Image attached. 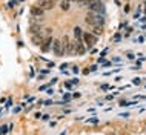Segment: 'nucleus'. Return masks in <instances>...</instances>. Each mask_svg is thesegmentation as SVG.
<instances>
[{
  "label": "nucleus",
  "instance_id": "f257e3e1",
  "mask_svg": "<svg viewBox=\"0 0 146 135\" xmlns=\"http://www.w3.org/2000/svg\"><path fill=\"white\" fill-rule=\"evenodd\" d=\"M85 22L91 26H103L105 23V15H100V14H96V13H89L85 15Z\"/></svg>",
  "mask_w": 146,
  "mask_h": 135
},
{
  "label": "nucleus",
  "instance_id": "f03ea898",
  "mask_svg": "<svg viewBox=\"0 0 146 135\" xmlns=\"http://www.w3.org/2000/svg\"><path fill=\"white\" fill-rule=\"evenodd\" d=\"M88 8H89L91 13H96V14H100V15L106 14V8L103 5V2H94V3H91V5H88Z\"/></svg>",
  "mask_w": 146,
  "mask_h": 135
},
{
  "label": "nucleus",
  "instance_id": "7ed1b4c3",
  "mask_svg": "<svg viewBox=\"0 0 146 135\" xmlns=\"http://www.w3.org/2000/svg\"><path fill=\"white\" fill-rule=\"evenodd\" d=\"M83 42H85L86 49H91L97 43V35H94L91 32H83Z\"/></svg>",
  "mask_w": 146,
  "mask_h": 135
},
{
  "label": "nucleus",
  "instance_id": "20e7f679",
  "mask_svg": "<svg viewBox=\"0 0 146 135\" xmlns=\"http://www.w3.org/2000/svg\"><path fill=\"white\" fill-rule=\"evenodd\" d=\"M72 48H74V54H77V55H83L86 52V46L82 40H76V38H74L72 40Z\"/></svg>",
  "mask_w": 146,
  "mask_h": 135
},
{
  "label": "nucleus",
  "instance_id": "39448f33",
  "mask_svg": "<svg viewBox=\"0 0 146 135\" xmlns=\"http://www.w3.org/2000/svg\"><path fill=\"white\" fill-rule=\"evenodd\" d=\"M52 51L56 54V57H63L65 55V51H63V45H62V40L60 38H56L52 42Z\"/></svg>",
  "mask_w": 146,
  "mask_h": 135
},
{
  "label": "nucleus",
  "instance_id": "423d86ee",
  "mask_svg": "<svg viewBox=\"0 0 146 135\" xmlns=\"http://www.w3.org/2000/svg\"><path fill=\"white\" fill-rule=\"evenodd\" d=\"M62 45H63V51H65V55L66 54H74V48H72V42L68 35L62 38Z\"/></svg>",
  "mask_w": 146,
  "mask_h": 135
},
{
  "label": "nucleus",
  "instance_id": "0eeeda50",
  "mask_svg": "<svg viewBox=\"0 0 146 135\" xmlns=\"http://www.w3.org/2000/svg\"><path fill=\"white\" fill-rule=\"evenodd\" d=\"M35 6H38L43 11H51L54 8V0H37Z\"/></svg>",
  "mask_w": 146,
  "mask_h": 135
},
{
  "label": "nucleus",
  "instance_id": "6e6552de",
  "mask_svg": "<svg viewBox=\"0 0 146 135\" xmlns=\"http://www.w3.org/2000/svg\"><path fill=\"white\" fill-rule=\"evenodd\" d=\"M52 42H54V38L51 37V34L48 35V37L43 40V43H42V52H49L51 49H52Z\"/></svg>",
  "mask_w": 146,
  "mask_h": 135
},
{
  "label": "nucleus",
  "instance_id": "1a4fd4ad",
  "mask_svg": "<svg viewBox=\"0 0 146 135\" xmlns=\"http://www.w3.org/2000/svg\"><path fill=\"white\" fill-rule=\"evenodd\" d=\"M45 35H43V32H37V35H33V38H31V40H33V43L34 45H37V46H42V43H43V40H45Z\"/></svg>",
  "mask_w": 146,
  "mask_h": 135
},
{
  "label": "nucleus",
  "instance_id": "9d476101",
  "mask_svg": "<svg viewBox=\"0 0 146 135\" xmlns=\"http://www.w3.org/2000/svg\"><path fill=\"white\" fill-rule=\"evenodd\" d=\"M74 37H76V40H83V32H82V28L80 26L74 28Z\"/></svg>",
  "mask_w": 146,
  "mask_h": 135
},
{
  "label": "nucleus",
  "instance_id": "9b49d317",
  "mask_svg": "<svg viewBox=\"0 0 146 135\" xmlns=\"http://www.w3.org/2000/svg\"><path fill=\"white\" fill-rule=\"evenodd\" d=\"M71 6V0H60V9L62 11H68Z\"/></svg>",
  "mask_w": 146,
  "mask_h": 135
},
{
  "label": "nucleus",
  "instance_id": "f8f14e48",
  "mask_svg": "<svg viewBox=\"0 0 146 135\" xmlns=\"http://www.w3.org/2000/svg\"><path fill=\"white\" fill-rule=\"evenodd\" d=\"M43 13H45V11H43V9H40V8H38V6H33V8H31V14H33V15H42Z\"/></svg>",
  "mask_w": 146,
  "mask_h": 135
},
{
  "label": "nucleus",
  "instance_id": "ddd939ff",
  "mask_svg": "<svg viewBox=\"0 0 146 135\" xmlns=\"http://www.w3.org/2000/svg\"><path fill=\"white\" fill-rule=\"evenodd\" d=\"M94 28V35H100L103 32V26H92Z\"/></svg>",
  "mask_w": 146,
  "mask_h": 135
},
{
  "label": "nucleus",
  "instance_id": "4468645a",
  "mask_svg": "<svg viewBox=\"0 0 146 135\" xmlns=\"http://www.w3.org/2000/svg\"><path fill=\"white\" fill-rule=\"evenodd\" d=\"M9 128L11 126H2V128H0V135H5L8 130H9Z\"/></svg>",
  "mask_w": 146,
  "mask_h": 135
},
{
  "label": "nucleus",
  "instance_id": "2eb2a0df",
  "mask_svg": "<svg viewBox=\"0 0 146 135\" xmlns=\"http://www.w3.org/2000/svg\"><path fill=\"white\" fill-rule=\"evenodd\" d=\"M132 85H140V78H139V77L132 78Z\"/></svg>",
  "mask_w": 146,
  "mask_h": 135
},
{
  "label": "nucleus",
  "instance_id": "dca6fc26",
  "mask_svg": "<svg viewBox=\"0 0 146 135\" xmlns=\"http://www.w3.org/2000/svg\"><path fill=\"white\" fill-rule=\"evenodd\" d=\"M15 3H17L15 0H9V3H8V6H9V8H14V5H15Z\"/></svg>",
  "mask_w": 146,
  "mask_h": 135
},
{
  "label": "nucleus",
  "instance_id": "f3484780",
  "mask_svg": "<svg viewBox=\"0 0 146 135\" xmlns=\"http://www.w3.org/2000/svg\"><path fill=\"white\" fill-rule=\"evenodd\" d=\"M98 121V118H89L88 120V123H97Z\"/></svg>",
  "mask_w": 146,
  "mask_h": 135
},
{
  "label": "nucleus",
  "instance_id": "a211bd4d",
  "mask_svg": "<svg viewBox=\"0 0 146 135\" xmlns=\"http://www.w3.org/2000/svg\"><path fill=\"white\" fill-rule=\"evenodd\" d=\"M72 72H74V74L78 72V68H77V66H72Z\"/></svg>",
  "mask_w": 146,
  "mask_h": 135
},
{
  "label": "nucleus",
  "instance_id": "6ab92c4d",
  "mask_svg": "<svg viewBox=\"0 0 146 135\" xmlns=\"http://www.w3.org/2000/svg\"><path fill=\"white\" fill-rule=\"evenodd\" d=\"M102 89L106 91V89H109V86H108V85H102Z\"/></svg>",
  "mask_w": 146,
  "mask_h": 135
},
{
  "label": "nucleus",
  "instance_id": "aec40b11",
  "mask_svg": "<svg viewBox=\"0 0 146 135\" xmlns=\"http://www.w3.org/2000/svg\"><path fill=\"white\" fill-rule=\"evenodd\" d=\"M128 57H129V58H131V60H132V58H135V55H134V54H131V52H129V54H128Z\"/></svg>",
  "mask_w": 146,
  "mask_h": 135
},
{
  "label": "nucleus",
  "instance_id": "412c9836",
  "mask_svg": "<svg viewBox=\"0 0 146 135\" xmlns=\"http://www.w3.org/2000/svg\"><path fill=\"white\" fill-rule=\"evenodd\" d=\"M49 105H52V101L48 100V101H45V106H49Z\"/></svg>",
  "mask_w": 146,
  "mask_h": 135
},
{
  "label": "nucleus",
  "instance_id": "4be33fe9",
  "mask_svg": "<svg viewBox=\"0 0 146 135\" xmlns=\"http://www.w3.org/2000/svg\"><path fill=\"white\" fill-rule=\"evenodd\" d=\"M71 2H72V0H71ZM74 2H83V0H74Z\"/></svg>",
  "mask_w": 146,
  "mask_h": 135
},
{
  "label": "nucleus",
  "instance_id": "5701e85b",
  "mask_svg": "<svg viewBox=\"0 0 146 135\" xmlns=\"http://www.w3.org/2000/svg\"><path fill=\"white\" fill-rule=\"evenodd\" d=\"M54 2H56V0H54Z\"/></svg>",
  "mask_w": 146,
  "mask_h": 135
}]
</instances>
